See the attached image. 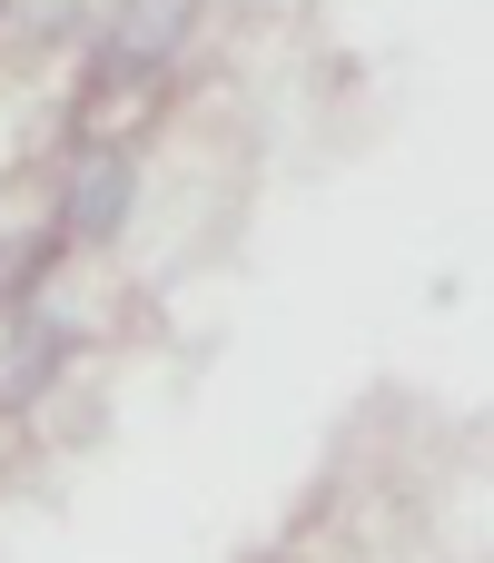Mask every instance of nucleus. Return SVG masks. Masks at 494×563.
<instances>
[{
  "label": "nucleus",
  "instance_id": "20e7f679",
  "mask_svg": "<svg viewBox=\"0 0 494 563\" xmlns=\"http://www.w3.org/2000/svg\"><path fill=\"white\" fill-rule=\"evenodd\" d=\"M0 30H10L20 49H40V40H59V30H69V0H10V10H0Z\"/></svg>",
  "mask_w": 494,
  "mask_h": 563
},
{
  "label": "nucleus",
  "instance_id": "f03ea898",
  "mask_svg": "<svg viewBox=\"0 0 494 563\" xmlns=\"http://www.w3.org/2000/svg\"><path fill=\"white\" fill-rule=\"evenodd\" d=\"M59 356H69V327H59V307H0V406H30V396H50V376H59Z\"/></svg>",
  "mask_w": 494,
  "mask_h": 563
},
{
  "label": "nucleus",
  "instance_id": "7ed1b4c3",
  "mask_svg": "<svg viewBox=\"0 0 494 563\" xmlns=\"http://www.w3.org/2000/svg\"><path fill=\"white\" fill-rule=\"evenodd\" d=\"M188 10H198V0H109L99 69H168L178 40H188Z\"/></svg>",
  "mask_w": 494,
  "mask_h": 563
},
{
  "label": "nucleus",
  "instance_id": "f257e3e1",
  "mask_svg": "<svg viewBox=\"0 0 494 563\" xmlns=\"http://www.w3.org/2000/svg\"><path fill=\"white\" fill-rule=\"evenodd\" d=\"M129 198H139V158L119 139H89L69 158V188H59V247H109L129 228Z\"/></svg>",
  "mask_w": 494,
  "mask_h": 563
}]
</instances>
